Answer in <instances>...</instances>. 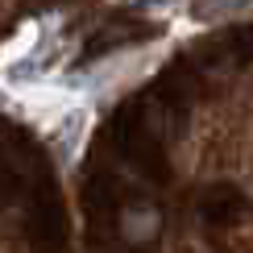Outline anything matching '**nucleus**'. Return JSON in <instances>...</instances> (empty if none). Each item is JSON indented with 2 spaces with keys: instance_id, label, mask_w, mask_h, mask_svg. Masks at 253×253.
Listing matches in <instances>:
<instances>
[{
  "instance_id": "1",
  "label": "nucleus",
  "mask_w": 253,
  "mask_h": 253,
  "mask_svg": "<svg viewBox=\"0 0 253 253\" xmlns=\"http://www.w3.org/2000/svg\"><path fill=\"white\" fill-rule=\"evenodd\" d=\"M158 233H162V212L154 204H133L121 212V237L129 245H150Z\"/></svg>"
},
{
  "instance_id": "2",
  "label": "nucleus",
  "mask_w": 253,
  "mask_h": 253,
  "mask_svg": "<svg viewBox=\"0 0 253 253\" xmlns=\"http://www.w3.org/2000/svg\"><path fill=\"white\" fill-rule=\"evenodd\" d=\"M249 0H199V17L216 21V17H228V13H245Z\"/></svg>"
}]
</instances>
